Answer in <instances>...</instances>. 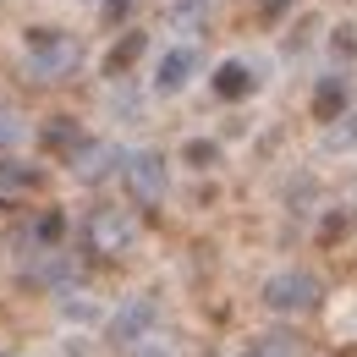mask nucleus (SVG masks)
I'll use <instances>...</instances> for the list:
<instances>
[{"mask_svg":"<svg viewBox=\"0 0 357 357\" xmlns=\"http://www.w3.org/2000/svg\"><path fill=\"white\" fill-rule=\"evenodd\" d=\"M22 55H28V66H33V77H66L77 61H83V45L66 33V28H55V22H33V28H22Z\"/></svg>","mask_w":357,"mask_h":357,"instance_id":"obj_1","label":"nucleus"},{"mask_svg":"<svg viewBox=\"0 0 357 357\" xmlns=\"http://www.w3.org/2000/svg\"><path fill=\"white\" fill-rule=\"evenodd\" d=\"M137 0H99V17H105V28H121L127 17H132Z\"/></svg>","mask_w":357,"mask_h":357,"instance_id":"obj_19","label":"nucleus"},{"mask_svg":"<svg viewBox=\"0 0 357 357\" xmlns=\"http://www.w3.org/2000/svg\"><path fill=\"white\" fill-rule=\"evenodd\" d=\"M242 357H280V347H264V341H259V347H248Z\"/></svg>","mask_w":357,"mask_h":357,"instance_id":"obj_22","label":"nucleus"},{"mask_svg":"<svg viewBox=\"0 0 357 357\" xmlns=\"http://www.w3.org/2000/svg\"><path fill=\"white\" fill-rule=\"evenodd\" d=\"M209 89H215V99H225V105H236V99H248L253 93V66L248 61H220L215 66V77H209Z\"/></svg>","mask_w":357,"mask_h":357,"instance_id":"obj_9","label":"nucleus"},{"mask_svg":"<svg viewBox=\"0 0 357 357\" xmlns=\"http://www.w3.org/2000/svg\"><path fill=\"white\" fill-rule=\"evenodd\" d=\"M66 165H72L83 181H99V176H110V171H121V149H116V143H93V137H83V143L66 154Z\"/></svg>","mask_w":357,"mask_h":357,"instance_id":"obj_8","label":"nucleus"},{"mask_svg":"<svg viewBox=\"0 0 357 357\" xmlns=\"http://www.w3.org/2000/svg\"><path fill=\"white\" fill-rule=\"evenodd\" d=\"M121 357H176V347H171V341H160V335L149 330L143 341H132V347H121Z\"/></svg>","mask_w":357,"mask_h":357,"instance_id":"obj_15","label":"nucleus"},{"mask_svg":"<svg viewBox=\"0 0 357 357\" xmlns=\"http://www.w3.org/2000/svg\"><path fill=\"white\" fill-rule=\"evenodd\" d=\"M347 110H352V77H347V72H330V77L313 83V121L335 127Z\"/></svg>","mask_w":357,"mask_h":357,"instance_id":"obj_7","label":"nucleus"},{"mask_svg":"<svg viewBox=\"0 0 357 357\" xmlns=\"http://www.w3.org/2000/svg\"><path fill=\"white\" fill-rule=\"evenodd\" d=\"M181 165H192V171L220 165V143H209V137H187V143H181Z\"/></svg>","mask_w":357,"mask_h":357,"instance_id":"obj_13","label":"nucleus"},{"mask_svg":"<svg viewBox=\"0 0 357 357\" xmlns=\"http://www.w3.org/2000/svg\"><path fill=\"white\" fill-rule=\"evenodd\" d=\"M286 11H291V0H259V17H264V22H280Z\"/></svg>","mask_w":357,"mask_h":357,"instance_id":"obj_21","label":"nucleus"},{"mask_svg":"<svg viewBox=\"0 0 357 357\" xmlns=\"http://www.w3.org/2000/svg\"><path fill=\"white\" fill-rule=\"evenodd\" d=\"M39 187H45V171H39V165L0 160V209H6L11 198H28V192H39Z\"/></svg>","mask_w":357,"mask_h":357,"instance_id":"obj_11","label":"nucleus"},{"mask_svg":"<svg viewBox=\"0 0 357 357\" xmlns=\"http://www.w3.org/2000/svg\"><path fill=\"white\" fill-rule=\"evenodd\" d=\"M154 324H160V303H154V297H127L121 308L105 319V335H110V347H132Z\"/></svg>","mask_w":357,"mask_h":357,"instance_id":"obj_5","label":"nucleus"},{"mask_svg":"<svg viewBox=\"0 0 357 357\" xmlns=\"http://www.w3.org/2000/svg\"><path fill=\"white\" fill-rule=\"evenodd\" d=\"M83 236H89V253L121 259V253H132V242H137V220L127 209H116V204H99L89 215V225H83Z\"/></svg>","mask_w":357,"mask_h":357,"instance_id":"obj_4","label":"nucleus"},{"mask_svg":"<svg viewBox=\"0 0 357 357\" xmlns=\"http://www.w3.org/2000/svg\"><path fill=\"white\" fill-rule=\"evenodd\" d=\"M192 72H198V50L192 45H171L165 55H160V66H154V93L176 99V93L192 83Z\"/></svg>","mask_w":357,"mask_h":357,"instance_id":"obj_6","label":"nucleus"},{"mask_svg":"<svg viewBox=\"0 0 357 357\" xmlns=\"http://www.w3.org/2000/svg\"><path fill=\"white\" fill-rule=\"evenodd\" d=\"M83 127H77V121H72V116H55V121H50L45 132H39V143H45L50 154H61V160H66V154H72V149H77V143H83Z\"/></svg>","mask_w":357,"mask_h":357,"instance_id":"obj_12","label":"nucleus"},{"mask_svg":"<svg viewBox=\"0 0 357 357\" xmlns=\"http://www.w3.org/2000/svg\"><path fill=\"white\" fill-rule=\"evenodd\" d=\"M121 181L143 209H160L171 198V165L160 149H137V154H121Z\"/></svg>","mask_w":357,"mask_h":357,"instance_id":"obj_2","label":"nucleus"},{"mask_svg":"<svg viewBox=\"0 0 357 357\" xmlns=\"http://www.w3.org/2000/svg\"><path fill=\"white\" fill-rule=\"evenodd\" d=\"M259 297H264V308L280 313V319H303V313L319 308V280H313L308 269H275Z\"/></svg>","mask_w":357,"mask_h":357,"instance_id":"obj_3","label":"nucleus"},{"mask_svg":"<svg viewBox=\"0 0 357 357\" xmlns=\"http://www.w3.org/2000/svg\"><path fill=\"white\" fill-rule=\"evenodd\" d=\"M330 50H335V61H357V28L352 22H341V28L330 33Z\"/></svg>","mask_w":357,"mask_h":357,"instance_id":"obj_17","label":"nucleus"},{"mask_svg":"<svg viewBox=\"0 0 357 357\" xmlns=\"http://www.w3.org/2000/svg\"><path fill=\"white\" fill-rule=\"evenodd\" d=\"M61 236H66V215H61V209H45L39 225H33V248H61Z\"/></svg>","mask_w":357,"mask_h":357,"instance_id":"obj_14","label":"nucleus"},{"mask_svg":"<svg viewBox=\"0 0 357 357\" xmlns=\"http://www.w3.org/2000/svg\"><path fill=\"white\" fill-rule=\"evenodd\" d=\"M143 50H149V33H143V28H121V39L105 50V77H127Z\"/></svg>","mask_w":357,"mask_h":357,"instance_id":"obj_10","label":"nucleus"},{"mask_svg":"<svg viewBox=\"0 0 357 357\" xmlns=\"http://www.w3.org/2000/svg\"><path fill=\"white\" fill-rule=\"evenodd\" d=\"M330 143H335V149H357V116L352 110L341 116V127H330Z\"/></svg>","mask_w":357,"mask_h":357,"instance_id":"obj_20","label":"nucleus"},{"mask_svg":"<svg viewBox=\"0 0 357 357\" xmlns=\"http://www.w3.org/2000/svg\"><path fill=\"white\" fill-rule=\"evenodd\" d=\"M22 137H28L22 116H17V110H0V154H6V149H17Z\"/></svg>","mask_w":357,"mask_h":357,"instance_id":"obj_16","label":"nucleus"},{"mask_svg":"<svg viewBox=\"0 0 357 357\" xmlns=\"http://www.w3.org/2000/svg\"><path fill=\"white\" fill-rule=\"evenodd\" d=\"M341 236H347V215H341V209H330V215L319 220V242H324V248H335Z\"/></svg>","mask_w":357,"mask_h":357,"instance_id":"obj_18","label":"nucleus"}]
</instances>
